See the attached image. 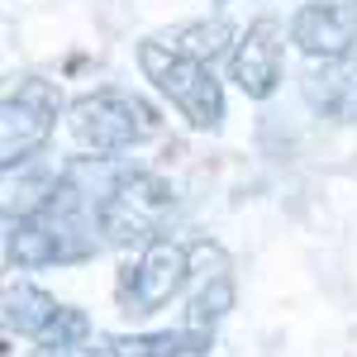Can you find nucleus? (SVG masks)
<instances>
[{"instance_id":"obj_1","label":"nucleus","mask_w":357,"mask_h":357,"mask_svg":"<svg viewBox=\"0 0 357 357\" xmlns=\"http://www.w3.org/2000/svg\"><path fill=\"white\" fill-rule=\"evenodd\" d=\"M67 129L86 153H124V148H138V143L162 134V114L138 91L105 86V91H91L82 100H72Z\"/></svg>"},{"instance_id":"obj_2","label":"nucleus","mask_w":357,"mask_h":357,"mask_svg":"<svg viewBox=\"0 0 357 357\" xmlns=\"http://www.w3.org/2000/svg\"><path fill=\"white\" fill-rule=\"evenodd\" d=\"M172 215H176V186L162 181L158 172H129V176H119L105 191V200L96 205L100 234L119 248L162 243V229Z\"/></svg>"},{"instance_id":"obj_3","label":"nucleus","mask_w":357,"mask_h":357,"mask_svg":"<svg viewBox=\"0 0 357 357\" xmlns=\"http://www.w3.org/2000/svg\"><path fill=\"white\" fill-rule=\"evenodd\" d=\"M138 67H143V77L158 86L176 110L186 114L191 129L215 134V129L224 124V86H220V77H215V67L172 53L167 43H158V38L138 43Z\"/></svg>"},{"instance_id":"obj_4","label":"nucleus","mask_w":357,"mask_h":357,"mask_svg":"<svg viewBox=\"0 0 357 357\" xmlns=\"http://www.w3.org/2000/svg\"><path fill=\"white\" fill-rule=\"evenodd\" d=\"M57 110H62V96L43 77H29L5 96V105H0V162H5V172L24 167L53 138Z\"/></svg>"},{"instance_id":"obj_5","label":"nucleus","mask_w":357,"mask_h":357,"mask_svg":"<svg viewBox=\"0 0 357 357\" xmlns=\"http://www.w3.org/2000/svg\"><path fill=\"white\" fill-rule=\"evenodd\" d=\"M186 276H191V248L186 243L162 238V243L143 248L138 262L124 272V281H119L124 310H129V314H158V310L186 286Z\"/></svg>"},{"instance_id":"obj_6","label":"nucleus","mask_w":357,"mask_h":357,"mask_svg":"<svg viewBox=\"0 0 357 357\" xmlns=\"http://www.w3.org/2000/svg\"><path fill=\"white\" fill-rule=\"evenodd\" d=\"M296 48L310 57L338 62L357 48V0H305L291 20Z\"/></svg>"},{"instance_id":"obj_7","label":"nucleus","mask_w":357,"mask_h":357,"mask_svg":"<svg viewBox=\"0 0 357 357\" xmlns=\"http://www.w3.org/2000/svg\"><path fill=\"white\" fill-rule=\"evenodd\" d=\"M234 86L248 100H267L281 86V24L276 20H257L238 33V48L229 57Z\"/></svg>"},{"instance_id":"obj_8","label":"nucleus","mask_w":357,"mask_h":357,"mask_svg":"<svg viewBox=\"0 0 357 357\" xmlns=\"http://www.w3.org/2000/svg\"><path fill=\"white\" fill-rule=\"evenodd\" d=\"M305 100L329 119H357V53L324 62L319 72L305 77Z\"/></svg>"},{"instance_id":"obj_9","label":"nucleus","mask_w":357,"mask_h":357,"mask_svg":"<svg viewBox=\"0 0 357 357\" xmlns=\"http://www.w3.org/2000/svg\"><path fill=\"white\" fill-rule=\"evenodd\" d=\"M110 357H210L205 329H158V333H114Z\"/></svg>"},{"instance_id":"obj_10","label":"nucleus","mask_w":357,"mask_h":357,"mask_svg":"<svg viewBox=\"0 0 357 357\" xmlns=\"http://www.w3.org/2000/svg\"><path fill=\"white\" fill-rule=\"evenodd\" d=\"M62 310L67 305L57 301V296H48V291H38V286H10L5 291V329L43 343L48 329L62 319Z\"/></svg>"},{"instance_id":"obj_11","label":"nucleus","mask_w":357,"mask_h":357,"mask_svg":"<svg viewBox=\"0 0 357 357\" xmlns=\"http://www.w3.org/2000/svg\"><path fill=\"white\" fill-rule=\"evenodd\" d=\"M158 43H167L172 53L181 57H195V62H215L220 53L234 57V48H238V33H234V24L224 20V15H215V20H191V24H176L167 38H158Z\"/></svg>"},{"instance_id":"obj_12","label":"nucleus","mask_w":357,"mask_h":357,"mask_svg":"<svg viewBox=\"0 0 357 357\" xmlns=\"http://www.w3.org/2000/svg\"><path fill=\"white\" fill-rule=\"evenodd\" d=\"M234 310V276H229V267H220V272H205V281H200V291L191 296V329H215L224 314Z\"/></svg>"},{"instance_id":"obj_13","label":"nucleus","mask_w":357,"mask_h":357,"mask_svg":"<svg viewBox=\"0 0 357 357\" xmlns=\"http://www.w3.org/2000/svg\"><path fill=\"white\" fill-rule=\"evenodd\" d=\"M29 357H105V353H96V348H33Z\"/></svg>"}]
</instances>
